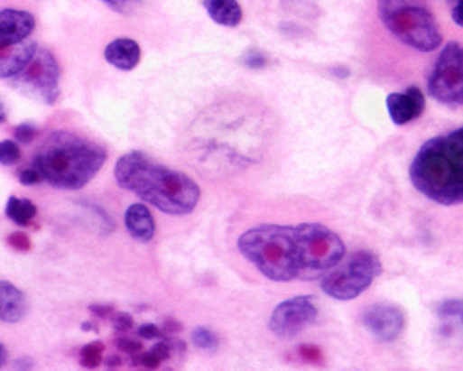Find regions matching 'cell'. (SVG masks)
<instances>
[{
	"label": "cell",
	"instance_id": "1",
	"mask_svg": "<svg viewBox=\"0 0 463 371\" xmlns=\"http://www.w3.org/2000/svg\"><path fill=\"white\" fill-rule=\"evenodd\" d=\"M116 181L123 190L171 216L191 214L200 200V188L191 177L162 167L137 151L119 158Z\"/></svg>",
	"mask_w": 463,
	"mask_h": 371
},
{
	"label": "cell",
	"instance_id": "32",
	"mask_svg": "<svg viewBox=\"0 0 463 371\" xmlns=\"http://www.w3.org/2000/svg\"><path fill=\"white\" fill-rule=\"evenodd\" d=\"M139 362L144 364V366H147V367H153V369H154V367H158V366H160V362H162V360H160V358L151 351V353L141 355V357H139V360H137L135 364H139Z\"/></svg>",
	"mask_w": 463,
	"mask_h": 371
},
{
	"label": "cell",
	"instance_id": "23",
	"mask_svg": "<svg viewBox=\"0 0 463 371\" xmlns=\"http://www.w3.org/2000/svg\"><path fill=\"white\" fill-rule=\"evenodd\" d=\"M19 158H21V149L15 142H12V140L0 142V163L14 165L19 162Z\"/></svg>",
	"mask_w": 463,
	"mask_h": 371
},
{
	"label": "cell",
	"instance_id": "25",
	"mask_svg": "<svg viewBox=\"0 0 463 371\" xmlns=\"http://www.w3.org/2000/svg\"><path fill=\"white\" fill-rule=\"evenodd\" d=\"M35 134H38V128L35 126H32V125H28V123H24V125H19L17 128H15V140L19 142V144H30L33 138H35Z\"/></svg>",
	"mask_w": 463,
	"mask_h": 371
},
{
	"label": "cell",
	"instance_id": "10",
	"mask_svg": "<svg viewBox=\"0 0 463 371\" xmlns=\"http://www.w3.org/2000/svg\"><path fill=\"white\" fill-rule=\"evenodd\" d=\"M319 316V309L315 301L308 295L292 297L288 301L280 302L274 309L269 329L278 339H293L299 332H302L308 325H311Z\"/></svg>",
	"mask_w": 463,
	"mask_h": 371
},
{
	"label": "cell",
	"instance_id": "24",
	"mask_svg": "<svg viewBox=\"0 0 463 371\" xmlns=\"http://www.w3.org/2000/svg\"><path fill=\"white\" fill-rule=\"evenodd\" d=\"M100 3L121 15H128L141 5V0H100Z\"/></svg>",
	"mask_w": 463,
	"mask_h": 371
},
{
	"label": "cell",
	"instance_id": "14",
	"mask_svg": "<svg viewBox=\"0 0 463 371\" xmlns=\"http://www.w3.org/2000/svg\"><path fill=\"white\" fill-rule=\"evenodd\" d=\"M125 225L132 238L141 244H149L156 234L154 218L151 210L145 205H141V202H134V205L128 207L125 214Z\"/></svg>",
	"mask_w": 463,
	"mask_h": 371
},
{
	"label": "cell",
	"instance_id": "15",
	"mask_svg": "<svg viewBox=\"0 0 463 371\" xmlns=\"http://www.w3.org/2000/svg\"><path fill=\"white\" fill-rule=\"evenodd\" d=\"M28 312L24 293L8 281H0V320L5 323H19Z\"/></svg>",
	"mask_w": 463,
	"mask_h": 371
},
{
	"label": "cell",
	"instance_id": "9",
	"mask_svg": "<svg viewBox=\"0 0 463 371\" xmlns=\"http://www.w3.org/2000/svg\"><path fill=\"white\" fill-rule=\"evenodd\" d=\"M14 82L52 107L60 97V65L56 56L49 49L38 47L24 70L14 77Z\"/></svg>",
	"mask_w": 463,
	"mask_h": 371
},
{
	"label": "cell",
	"instance_id": "8",
	"mask_svg": "<svg viewBox=\"0 0 463 371\" xmlns=\"http://www.w3.org/2000/svg\"><path fill=\"white\" fill-rule=\"evenodd\" d=\"M429 93L441 105L463 107V47L450 42L429 79Z\"/></svg>",
	"mask_w": 463,
	"mask_h": 371
},
{
	"label": "cell",
	"instance_id": "34",
	"mask_svg": "<svg viewBox=\"0 0 463 371\" xmlns=\"http://www.w3.org/2000/svg\"><path fill=\"white\" fill-rule=\"evenodd\" d=\"M89 311L93 314H97L98 318H110L112 312H114V307H108V305H91Z\"/></svg>",
	"mask_w": 463,
	"mask_h": 371
},
{
	"label": "cell",
	"instance_id": "12",
	"mask_svg": "<svg viewBox=\"0 0 463 371\" xmlns=\"http://www.w3.org/2000/svg\"><path fill=\"white\" fill-rule=\"evenodd\" d=\"M33 28L35 19L32 14L14 8L3 10L0 12V49L26 42Z\"/></svg>",
	"mask_w": 463,
	"mask_h": 371
},
{
	"label": "cell",
	"instance_id": "26",
	"mask_svg": "<svg viewBox=\"0 0 463 371\" xmlns=\"http://www.w3.org/2000/svg\"><path fill=\"white\" fill-rule=\"evenodd\" d=\"M42 181H43V179H42L40 172L35 170V167H30V170L21 172V175H19V182H21L23 186H33V184H40Z\"/></svg>",
	"mask_w": 463,
	"mask_h": 371
},
{
	"label": "cell",
	"instance_id": "2",
	"mask_svg": "<svg viewBox=\"0 0 463 371\" xmlns=\"http://www.w3.org/2000/svg\"><path fill=\"white\" fill-rule=\"evenodd\" d=\"M410 179L438 205L463 202V126L426 142L415 154Z\"/></svg>",
	"mask_w": 463,
	"mask_h": 371
},
{
	"label": "cell",
	"instance_id": "13",
	"mask_svg": "<svg viewBox=\"0 0 463 371\" xmlns=\"http://www.w3.org/2000/svg\"><path fill=\"white\" fill-rule=\"evenodd\" d=\"M385 107L395 125H406L424 112V95L419 88L412 86L404 93H391Z\"/></svg>",
	"mask_w": 463,
	"mask_h": 371
},
{
	"label": "cell",
	"instance_id": "22",
	"mask_svg": "<svg viewBox=\"0 0 463 371\" xmlns=\"http://www.w3.org/2000/svg\"><path fill=\"white\" fill-rule=\"evenodd\" d=\"M102 351H104V346L100 342H95V344H89L82 349L80 357H82V366L86 367H97L100 362H102Z\"/></svg>",
	"mask_w": 463,
	"mask_h": 371
},
{
	"label": "cell",
	"instance_id": "29",
	"mask_svg": "<svg viewBox=\"0 0 463 371\" xmlns=\"http://www.w3.org/2000/svg\"><path fill=\"white\" fill-rule=\"evenodd\" d=\"M112 321H114V327H116L117 330H128V329L134 327L132 316H128V314H125V312H117Z\"/></svg>",
	"mask_w": 463,
	"mask_h": 371
},
{
	"label": "cell",
	"instance_id": "33",
	"mask_svg": "<svg viewBox=\"0 0 463 371\" xmlns=\"http://www.w3.org/2000/svg\"><path fill=\"white\" fill-rule=\"evenodd\" d=\"M452 21L458 26H463V0H456L452 8Z\"/></svg>",
	"mask_w": 463,
	"mask_h": 371
},
{
	"label": "cell",
	"instance_id": "16",
	"mask_svg": "<svg viewBox=\"0 0 463 371\" xmlns=\"http://www.w3.org/2000/svg\"><path fill=\"white\" fill-rule=\"evenodd\" d=\"M35 49H38V45L28 42L0 49V79L17 77L33 56Z\"/></svg>",
	"mask_w": 463,
	"mask_h": 371
},
{
	"label": "cell",
	"instance_id": "30",
	"mask_svg": "<svg viewBox=\"0 0 463 371\" xmlns=\"http://www.w3.org/2000/svg\"><path fill=\"white\" fill-rule=\"evenodd\" d=\"M243 61H245L246 65H251V67H264V65H267V58L262 56V54L256 52V51L248 52V56H245Z\"/></svg>",
	"mask_w": 463,
	"mask_h": 371
},
{
	"label": "cell",
	"instance_id": "35",
	"mask_svg": "<svg viewBox=\"0 0 463 371\" xmlns=\"http://www.w3.org/2000/svg\"><path fill=\"white\" fill-rule=\"evenodd\" d=\"M6 362H8V351L3 344H0V367L6 366Z\"/></svg>",
	"mask_w": 463,
	"mask_h": 371
},
{
	"label": "cell",
	"instance_id": "6",
	"mask_svg": "<svg viewBox=\"0 0 463 371\" xmlns=\"http://www.w3.org/2000/svg\"><path fill=\"white\" fill-rule=\"evenodd\" d=\"M299 247V279L313 281L325 277L345 258V244L330 228L319 223L295 227Z\"/></svg>",
	"mask_w": 463,
	"mask_h": 371
},
{
	"label": "cell",
	"instance_id": "28",
	"mask_svg": "<svg viewBox=\"0 0 463 371\" xmlns=\"http://www.w3.org/2000/svg\"><path fill=\"white\" fill-rule=\"evenodd\" d=\"M116 346L119 348V351H123L126 355H132V357H135L141 351V342H135V340H130V339H119L116 342Z\"/></svg>",
	"mask_w": 463,
	"mask_h": 371
},
{
	"label": "cell",
	"instance_id": "17",
	"mask_svg": "<svg viewBox=\"0 0 463 371\" xmlns=\"http://www.w3.org/2000/svg\"><path fill=\"white\" fill-rule=\"evenodd\" d=\"M104 58L110 65L117 67L121 71H132L141 60V49L137 42L128 38H119L104 49Z\"/></svg>",
	"mask_w": 463,
	"mask_h": 371
},
{
	"label": "cell",
	"instance_id": "3",
	"mask_svg": "<svg viewBox=\"0 0 463 371\" xmlns=\"http://www.w3.org/2000/svg\"><path fill=\"white\" fill-rule=\"evenodd\" d=\"M108 153L73 132H54L33 156L42 179L58 190H82L100 172Z\"/></svg>",
	"mask_w": 463,
	"mask_h": 371
},
{
	"label": "cell",
	"instance_id": "18",
	"mask_svg": "<svg viewBox=\"0 0 463 371\" xmlns=\"http://www.w3.org/2000/svg\"><path fill=\"white\" fill-rule=\"evenodd\" d=\"M436 314L445 339H459L463 342V299L441 301Z\"/></svg>",
	"mask_w": 463,
	"mask_h": 371
},
{
	"label": "cell",
	"instance_id": "27",
	"mask_svg": "<svg viewBox=\"0 0 463 371\" xmlns=\"http://www.w3.org/2000/svg\"><path fill=\"white\" fill-rule=\"evenodd\" d=\"M137 334H139V339H144V340H154V339H160L162 330H160V327L147 323V325H141L137 329Z\"/></svg>",
	"mask_w": 463,
	"mask_h": 371
},
{
	"label": "cell",
	"instance_id": "5",
	"mask_svg": "<svg viewBox=\"0 0 463 371\" xmlns=\"http://www.w3.org/2000/svg\"><path fill=\"white\" fill-rule=\"evenodd\" d=\"M378 12L387 30L419 52H432L443 42L434 15L417 0H380Z\"/></svg>",
	"mask_w": 463,
	"mask_h": 371
},
{
	"label": "cell",
	"instance_id": "11",
	"mask_svg": "<svg viewBox=\"0 0 463 371\" xmlns=\"http://www.w3.org/2000/svg\"><path fill=\"white\" fill-rule=\"evenodd\" d=\"M364 325L380 342H395L404 330V314L395 305H373L364 314Z\"/></svg>",
	"mask_w": 463,
	"mask_h": 371
},
{
	"label": "cell",
	"instance_id": "21",
	"mask_svg": "<svg viewBox=\"0 0 463 371\" xmlns=\"http://www.w3.org/2000/svg\"><path fill=\"white\" fill-rule=\"evenodd\" d=\"M193 344L202 351L213 353L219 348V339H218V334L209 330L208 327H197L193 330Z\"/></svg>",
	"mask_w": 463,
	"mask_h": 371
},
{
	"label": "cell",
	"instance_id": "7",
	"mask_svg": "<svg viewBox=\"0 0 463 371\" xmlns=\"http://www.w3.org/2000/svg\"><path fill=\"white\" fill-rule=\"evenodd\" d=\"M382 274V262L373 251H354L345 262L341 260L325 275L320 288L338 301H352L371 288Z\"/></svg>",
	"mask_w": 463,
	"mask_h": 371
},
{
	"label": "cell",
	"instance_id": "38",
	"mask_svg": "<svg viewBox=\"0 0 463 371\" xmlns=\"http://www.w3.org/2000/svg\"><path fill=\"white\" fill-rule=\"evenodd\" d=\"M82 329H84V330H97V329H95V325H93V323H88V321H86V323H82Z\"/></svg>",
	"mask_w": 463,
	"mask_h": 371
},
{
	"label": "cell",
	"instance_id": "19",
	"mask_svg": "<svg viewBox=\"0 0 463 371\" xmlns=\"http://www.w3.org/2000/svg\"><path fill=\"white\" fill-rule=\"evenodd\" d=\"M208 15L221 26L236 28L243 19V10L237 0H202Z\"/></svg>",
	"mask_w": 463,
	"mask_h": 371
},
{
	"label": "cell",
	"instance_id": "4",
	"mask_svg": "<svg viewBox=\"0 0 463 371\" xmlns=\"http://www.w3.org/2000/svg\"><path fill=\"white\" fill-rule=\"evenodd\" d=\"M239 253L271 281L299 279V247L295 227L262 225L241 234Z\"/></svg>",
	"mask_w": 463,
	"mask_h": 371
},
{
	"label": "cell",
	"instance_id": "37",
	"mask_svg": "<svg viewBox=\"0 0 463 371\" xmlns=\"http://www.w3.org/2000/svg\"><path fill=\"white\" fill-rule=\"evenodd\" d=\"M106 364H108V366H116V364H121V358H119V357H114V358H110V360H106Z\"/></svg>",
	"mask_w": 463,
	"mask_h": 371
},
{
	"label": "cell",
	"instance_id": "20",
	"mask_svg": "<svg viewBox=\"0 0 463 371\" xmlns=\"http://www.w3.org/2000/svg\"><path fill=\"white\" fill-rule=\"evenodd\" d=\"M38 214V209H35L33 202L28 199H19V197H10L8 205H6V216L12 219L15 225L26 227L30 221Z\"/></svg>",
	"mask_w": 463,
	"mask_h": 371
},
{
	"label": "cell",
	"instance_id": "36",
	"mask_svg": "<svg viewBox=\"0 0 463 371\" xmlns=\"http://www.w3.org/2000/svg\"><path fill=\"white\" fill-rule=\"evenodd\" d=\"M6 121V108L3 107V103H0V123Z\"/></svg>",
	"mask_w": 463,
	"mask_h": 371
},
{
	"label": "cell",
	"instance_id": "39",
	"mask_svg": "<svg viewBox=\"0 0 463 371\" xmlns=\"http://www.w3.org/2000/svg\"><path fill=\"white\" fill-rule=\"evenodd\" d=\"M450 3H456V0H450Z\"/></svg>",
	"mask_w": 463,
	"mask_h": 371
},
{
	"label": "cell",
	"instance_id": "31",
	"mask_svg": "<svg viewBox=\"0 0 463 371\" xmlns=\"http://www.w3.org/2000/svg\"><path fill=\"white\" fill-rule=\"evenodd\" d=\"M10 244L21 251H28L30 249V242L24 234H12L10 236Z\"/></svg>",
	"mask_w": 463,
	"mask_h": 371
}]
</instances>
